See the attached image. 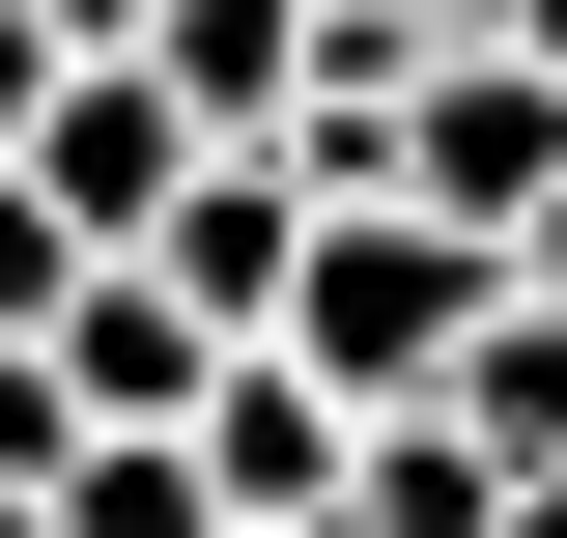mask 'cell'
Returning <instances> with one entry per match:
<instances>
[{
	"mask_svg": "<svg viewBox=\"0 0 567 538\" xmlns=\"http://www.w3.org/2000/svg\"><path fill=\"white\" fill-rule=\"evenodd\" d=\"M511 29H539V58H567V0H511Z\"/></svg>",
	"mask_w": 567,
	"mask_h": 538,
	"instance_id": "obj_14",
	"label": "cell"
},
{
	"mask_svg": "<svg viewBox=\"0 0 567 538\" xmlns=\"http://www.w3.org/2000/svg\"><path fill=\"white\" fill-rule=\"evenodd\" d=\"M312 227H341V170H312V142H199V199L142 227V256L199 283L227 340H284V283H312Z\"/></svg>",
	"mask_w": 567,
	"mask_h": 538,
	"instance_id": "obj_3",
	"label": "cell"
},
{
	"mask_svg": "<svg viewBox=\"0 0 567 538\" xmlns=\"http://www.w3.org/2000/svg\"><path fill=\"white\" fill-rule=\"evenodd\" d=\"M398 199H454V227H539L567 199V58L539 29H454V58L398 85Z\"/></svg>",
	"mask_w": 567,
	"mask_h": 538,
	"instance_id": "obj_2",
	"label": "cell"
},
{
	"mask_svg": "<svg viewBox=\"0 0 567 538\" xmlns=\"http://www.w3.org/2000/svg\"><path fill=\"white\" fill-rule=\"evenodd\" d=\"M454 425H483L511 482L567 454V283H539V256H511V312H483V340H454Z\"/></svg>",
	"mask_w": 567,
	"mask_h": 538,
	"instance_id": "obj_8",
	"label": "cell"
},
{
	"mask_svg": "<svg viewBox=\"0 0 567 538\" xmlns=\"http://www.w3.org/2000/svg\"><path fill=\"white\" fill-rule=\"evenodd\" d=\"M29 170H58V199H85V227H114V256H142V227L199 199V114H171V58H85L58 114H29Z\"/></svg>",
	"mask_w": 567,
	"mask_h": 538,
	"instance_id": "obj_5",
	"label": "cell"
},
{
	"mask_svg": "<svg viewBox=\"0 0 567 538\" xmlns=\"http://www.w3.org/2000/svg\"><path fill=\"white\" fill-rule=\"evenodd\" d=\"M511 312V227H454V199H341L312 227V283H284V340L341 369V397H454V340Z\"/></svg>",
	"mask_w": 567,
	"mask_h": 538,
	"instance_id": "obj_1",
	"label": "cell"
},
{
	"mask_svg": "<svg viewBox=\"0 0 567 538\" xmlns=\"http://www.w3.org/2000/svg\"><path fill=\"white\" fill-rule=\"evenodd\" d=\"M369 425H398V397H341L312 340H227V397H199V482H227V510H341V482H369Z\"/></svg>",
	"mask_w": 567,
	"mask_h": 538,
	"instance_id": "obj_4",
	"label": "cell"
},
{
	"mask_svg": "<svg viewBox=\"0 0 567 538\" xmlns=\"http://www.w3.org/2000/svg\"><path fill=\"white\" fill-rule=\"evenodd\" d=\"M511 256H539V283H567V199H539V227H511Z\"/></svg>",
	"mask_w": 567,
	"mask_h": 538,
	"instance_id": "obj_13",
	"label": "cell"
},
{
	"mask_svg": "<svg viewBox=\"0 0 567 538\" xmlns=\"http://www.w3.org/2000/svg\"><path fill=\"white\" fill-rule=\"evenodd\" d=\"M0 538H58V482H0Z\"/></svg>",
	"mask_w": 567,
	"mask_h": 538,
	"instance_id": "obj_12",
	"label": "cell"
},
{
	"mask_svg": "<svg viewBox=\"0 0 567 538\" xmlns=\"http://www.w3.org/2000/svg\"><path fill=\"white\" fill-rule=\"evenodd\" d=\"M85 454V369H58V340H0V482H58Z\"/></svg>",
	"mask_w": 567,
	"mask_h": 538,
	"instance_id": "obj_10",
	"label": "cell"
},
{
	"mask_svg": "<svg viewBox=\"0 0 567 538\" xmlns=\"http://www.w3.org/2000/svg\"><path fill=\"white\" fill-rule=\"evenodd\" d=\"M58 85H85V29H58V0H0V170H29V114H58Z\"/></svg>",
	"mask_w": 567,
	"mask_h": 538,
	"instance_id": "obj_11",
	"label": "cell"
},
{
	"mask_svg": "<svg viewBox=\"0 0 567 538\" xmlns=\"http://www.w3.org/2000/svg\"><path fill=\"white\" fill-rule=\"evenodd\" d=\"M58 538H256V510L199 482V425H85V454H58Z\"/></svg>",
	"mask_w": 567,
	"mask_h": 538,
	"instance_id": "obj_9",
	"label": "cell"
},
{
	"mask_svg": "<svg viewBox=\"0 0 567 538\" xmlns=\"http://www.w3.org/2000/svg\"><path fill=\"white\" fill-rule=\"evenodd\" d=\"M312 29H341V0H171L142 58H171V114H199V142H284V114H312Z\"/></svg>",
	"mask_w": 567,
	"mask_h": 538,
	"instance_id": "obj_6",
	"label": "cell"
},
{
	"mask_svg": "<svg viewBox=\"0 0 567 538\" xmlns=\"http://www.w3.org/2000/svg\"><path fill=\"white\" fill-rule=\"evenodd\" d=\"M341 538H511V454H483L454 397H398V425H369V482H341Z\"/></svg>",
	"mask_w": 567,
	"mask_h": 538,
	"instance_id": "obj_7",
	"label": "cell"
}]
</instances>
